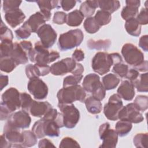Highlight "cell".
I'll use <instances>...</instances> for the list:
<instances>
[{"label": "cell", "instance_id": "54", "mask_svg": "<svg viewBox=\"0 0 148 148\" xmlns=\"http://www.w3.org/2000/svg\"><path fill=\"white\" fill-rule=\"evenodd\" d=\"M139 76V71H138L134 68H131L128 69L127 74L125 76V78L128 79L129 81L132 83L133 82H134L135 80L138 79Z\"/></svg>", "mask_w": 148, "mask_h": 148}, {"label": "cell", "instance_id": "9", "mask_svg": "<svg viewBox=\"0 0 148 148\" xmlns=\"http://www.w3.org/2000/svg\"><path fill=\"white\" fill-rule=\"evenodd\" d=\"M118 117L120 120H125L135 124L139 123L144 119L142 114L134 103L123 106L119 112Z\"/></svg>", "mask_w": 148, "mask_h": 148}, {"label": "cell", "instance_id": "45", "mask_svg": "<svg viewBox=\"0 0 148 148\" xmlns=\"http://www.w3.org/2000/svg\"><path fill=\"white\" fill-rule=\"evenodd\" d=\"M140 111H145L148 108V98L146 95H138L134 102Z\"/></svg>", "mask_w": 148, "mask_h": 148}, {"label": "cell", "instance_id": "52", "mask_svg": "<svg viewBox=\"0 0 148 148\" xmlns=\"http://www.w3.org/2000/svg\"><path fill=\"white\" fill-rule=\"evenodd\" d=\"M12 113L2 102H1V120H8Z\"/></svg>", "mask_w": 148, "mask_h": 148}, {"label": "cell", "instance_id": "30", "mask_svg": "<svg viewBox=\"0 0 148 148\" xmlns=\"http://www.w3.org/2000/svg\"><path fill=\"white\" fill-rule=\"evenodd\" d=\"M98 6L101 10L111 14L118 10L120 6V3L117 0H101L98 1Z\"/></svg>", "mask_w": 148, "mask_h": 148}, {"label": "cell", "instance_id": "14", "mask_svg": "<svg viewBox=\"0 0 148 148\" xmlns=\"http://www.w3.org/2000/svg\"><path fill=\"white\" fill-rule=\"evenodd\" d=\"M36 33L42 44L47 49L53 46L56 41L57 33L49 24H45L42 25Z\"/></svg>", "mask_w": 148, "mask_h": 148}, {"label": "cell", "instance_id": "22", "mask_svg": "<svg viewBox=\"0 0 148 148\" xmlns=\"http://www.w3.org/2000/svg\"><path fill=\"white\" fill-rule=\"evenodd\" d=\"M102 84V83L100 82V78L98 75L90 73L86 75L84 78L82 85L85 91L91 93Z\"/></svg>", "mask_w": 148, "mask_h": 148}, {"label": "cell", "instance_id": "39", "mask_svg": "<svg viewBox=\"0 0 148 148\" xmlns=\"http://www.w3.org/2000/svg\"><path fill=\"white\" fill-rule=\"evenodd\" d=\"M147 133L137 134L134 138L133 142L136 147H147Z\"/></svg>", "mask_w": 148, "mask_h": 148}, {"label": "cell", "instance_id": "49", "mask_svg": "<svg viewBox=\"0 0 148 148\" xmlns=\"http://www.w3.org/2000/svg\"><path fill=\"white\" fill-rule=\"evenodd\" d=\"M60 147H80V145L75 139L71 137H65L64 138L59 145Z\"/></svg>", "mask_w": 148, "mask_h": 148}, {"label": "cell", "instance_id": "50", "mask_svg": "<svg viewBox=\"0 0 148 148\" xmlns=\"http://www.w3.org/2000/svg\"><path fill=\"white\" fill-rule=\"evenodd\" d=\"M135 18L140 25H146L148 23L147 9L146 8H142Z\"/></svg>", "mask_w": 148, "mask_h": 148}, {"label": "cell", "instance_id": "15", "mask_svg": "<svg viewBox=\"0 0 148 148\" xmlns=\"http://www.w3.org/2000/svg\"><path fill=\"white\" fill-rule=\"evenodd\" d=\"M8 121L18 129H24L29 127L31 118L27 112L23 110L12 114Z\"/></svg>", "mask_w": 148, "mask_h": 148}, {"label": "cell", "instance_id": "32", "mask_svg": "<svg viewBox=\"0 0 148 148\" xmlns=\"http://www.w3.org/2000/svg\"><path fill=\"white\" fill-rule=\"evenodd\" d=\"M132 128V123L125 120H120L117 122L115 125L116 131L121 137L126 136L131 131Z\"/></svg>", "mask_w": 148, "mask_h": 148}, {"label": "cell", "instance_id": "53", "mask_svg": "<svg viewBox=\"0 0 148 148\" xmlns=\"http://www.w3.org/2000/svg\"><path fill=\"white\" fill-rule=\"evenodd\" d=\"M60 3L64 10L69 11L75 6L76 1L74 0H62L60 1Z\"/></svg>", "mask_w": 148, "mask_h": 148}, {"label": "cell", "instance_id": "24", "mask_svg": "<svg viewBox=\"0 0 148 148\" xmlns=\"http://www.w3.org/2000/svg\"><path fill=\"white\" fill-rule=\"evenodd\" d=\"M41 119L43 121V131L45 135L50 137L59 136L60 128L55 120Z\"/></svg>", "mask_w": 148, "mask_h": 148}, {"label": "cell", "instance_id": "31", "mask_svg": "<svg viewBox=\"0 0 148 148\" xmlns=\"http://www.w3.org/2000/svg\"><path fill=\"white\" fill-rule=\"evenodd\" d=\"M102 84L106 90L115 88L120 82L119 78L114 74L109 73L102 77Z\"/></svg>", "mask_w": 148, "mask_h": 148}, {"label": "cell", "instance_id": "48", "mask_svg": "<svg viewBox=\"0 0 148 148\" xmlns=\"http://www.w3.org/2000/svg\"><path fill=\"white\" fill-rule=\"evenodd\" d=\"M32 131L37 138H42L45 136L43 131V121L42 119L39 120L34 123L32 128Z\"/></svg>", "mask_w": 148, "mask_h": 148}, {"label": "cell", "instance_id": "4", "mask_svg": "<svg viewBox=\"0 0 148 148\" xmlns=\"http://www.w3.org/2000/svg\"><path fill=\"white\" fill-rule=\"evenodd\" d=\"M121 54L125 62L134 68L145 61L143 53L132 43L124 44L121 49Z\"/></svg>", "mask_w": 148, "mask_h": 148}, {"label": "cell", "instance_id": "8", "mask_svg": "<svg viewBox=\"0 0 148 148\" xmlns=\"http://www.w3.org/2000/svg\"><path fill=\"white\" fill-rule=\"evenodd\" d=\"M123 106L121 97L117 94L112 95L103 108V113L105 117L112 121L119 119L118 114L120 109Z\"/></svg>", "mask_w": 148, "mask_h": 148}, {"label": "cell", "instance_id": "23", "mask_svg": "<svg viewBox=\"0 0 148 148\" xmlns=\"http://www.w3.org/2000/svg\"><path fill=\"white\" fill-rule=\"evenodd\" d=\"M26 21L32 32H36L42 25L45 24L46 21L40 12H37L31 15Z\"/></svg>", "mask_w": 148, "mask_h": 148}, {"label": "cell", "instance_id": "37", "mask_svg": "<svg viewBox=\"0 0 148 148\" xmlns=\"http://www.w3.org/2000/svg\"><path fill=\"white\" fill-rule=\"evenodd\" d=\"M83 25L86 32L89 34H94L97 32L101 27L98 24L94 17H87L85 20Z\"/></svg>", "mask_w": 148, "mask_h": 148}, {"label": "cell", "instance_id": "56", "mask_svg": "<svg viewBox=\"0 0 148 148\" xmlns=\"http://www.w3.org/2000/svg\"><path fill=\"white\" fill-rule=\"evenodd\" d=\"M139 46L145 51L148 50V36L147 35L141 36L139 39Z\"/></svg>", "mask_w": 148, "mask_h": 148}, {"label": "cell", "instance_id": "36", "mask_svg": "<svg viewBox=\"0 0 148 148\" xmlns=\"http://www.w3.org/2000/svg\"><path fill=\"white\" fill-rule=\"evenodd\" d=\"M94 17L100 27L108 24L112 19L111 14L101 10H98Z\"/></svg>", "mask_w": 148, "mask_h": 148}, {"label": "cell", "instance_id": "42", "mask_svg": "<svg viewBox=\"0 0 148 148\" xmlns=\"http://www.w3.org/2000/svg\"><path fill=\"white\" fill-rule=\"evenodd\" d=\"M83 75H69L64 78L63 80V87L77 85L82 80Z\"/></svg>", "mask_w": 148, "mask_h": 148}, {"label": "cell", "instance_id": "20", "mask_svg": "<svg viewBox=\"0 0 148 148\" xmlns=\"http://www.w3.org/2000/svg\"><path fill=\"white\" fill-rule=\"evenodd\" d=\"M40 9V13L43 15L46 21H49L51 17V10L54 8H58V1L40 0L36 1Z\"/></svg>", "mask_w": 148, "mask_h": 148}, {"label": "cell", "instance_id": "58", "mask_svg": "<svg viewBox=\"0 0 148 148\" xmlns=\"http://www.w3.org/2000/svg\"><path fill=\"white\" fill-rule=\"evenodd\" d=\"M110 54L113 65L123 62V59H122L121 56L119 53H112Z\"/></svg>", "mask_w": 148, "mask_h": 148}, {"label": "cell", "instance_id": "34", "mask_svg": "<svg viewBox=\"0 0 148 148\" xmlns=\"http://www.w3.org/2000/svg\"><path fill=\"white\" fill-rule=\"evenodd\" d=\"M21 133L23 136V142L22 143L23 147H32L36 143L37 137L32 131L25 130Z\"/></svg>", "mask_w": 148, "mask_h": 148}, {"label": "cell", "instance_id": "26", "mask_svg": "<svg viewBox=\"0 0 148 148\" xmlns=\"http://www.w3.org/2000/svg\"><path fill=\"white\" fill-rule=\"evenodd\" d=\"M101 101L96 99L92 96L88 97L85 99L84 103L88 112L91 114H96L99 113L102 110V103Z\"/></svg>", "mask_w": 148, "mask_h": 148}, {"label": "cell", "instance_id": "19", "mask_svg": "<svg viewBox=\"0 0 148 148\" xmlns=\"http://www.w3.org/2000/svg\"><path fill=\"white\" fill-rule=\"evenodd\" d=\"M52 108V106L48 102H38L33 101L29 109L31 115L34 117H43L46 113Z\"/></svg>", "mask_w": 148, "mask_h": 148}, {"label": "cell", "instance_id": "2", "mask_svg": "<svg viewBox=\"0 0 148 148\" xmlns=\"http://www.w3.org/2000/svg\"><path fill=\"white\" fill-rule=\"evenodd\" d=\"M57 97L59 103L71 104L76 101L83 102L86 97V93L83 87L77 84L60 89L57 92Z\"/></svg>", "mask_w": 148, "mask_h": 148}, {"label": "cell", "instance_id": "41", "mask_svg": "<svg viewBox=\"0 0 148 148\" xmlns=\"http://www.w3.org/2000/svg\"><path fill=\"white\" fill-rule=\"evenodd\" d=\"M20 101L21 108L22 109L27 112H29L30 108L34 101L30 95L26 92L20 93Z\"/></svg>", "mask_w": 148, "mask_h": 148}, {"label": "cell", "instance_id": "43", "mask_svg": "<svg viewBox=\"0 0 148 148\" xmlns=\"http://www.w3.org/2000/svg\"><path fill=\"white\" fill-rule=\"evenodd\" d=\"M21 1L16 0H5L3 1L2 8L4 12H7L14 9H18L20 4L21 3Z\"/></svg>", "mask_w": 148, "mask_h": 148}, {"label": "cell", "instance_id": "33", "mask_svg": "<svg viewBox=\"0 0 148 148\" xmlns=\"http://www.w3.org/2000/svg\"><path fill=\"white\" fill-rule=\"evenodd\" d=\"M148 73L146 72L139 75L136 80L133 82L134 87H135L138 92H147L148 91Z\"/></svg>", "mask_w": 148, "mask_h": 148}, {"label": "cell", "instance_id": "11", "mask_svg": "<svg viewBox=\"0 0 148 148\" xmlns=\"http://www.w3.org/2000/svg\"><path fill=\"white\" fill-rule=\"evenodd\" d=\"M27 88L34 98L36 99H43L48 94L47 86L39 77L30 79L27 84Z\"/></svg>", "mask_w": 148, "mask_h": 148}, {"label": "cell", "instance_id": "16", "mask_svg": "<svg viewBox=\"0 0 148 148\" xmlns=\"http://www.w3.org/2000/svg\"><path fill=\"white\" fill-rule=\"evenodd\" d=\"M126 5L121 12L122 18L127 20L132 18H135L138 15V8L140 5V1L138 0H128L125 1Z\"/></svg>", "mask_w": 148, "mask_h": 148}, {"label": "cell", "instance_id": "63", "mask_svg": "<svg viewBox=\"0 0 148 148\" xmlns=\"http://www.w3.org/2000/svg\"><path fill=\"white\" fill-rule=\"evenodd\" d=\"M136 70L140 72H147V61H144L141 64L134 68Z\"/></svg>", "mask_w": 148, "mask_h": 148}, {"label": "cell", "instance_id": "47", "mask_svg": "<svg viewBox=\"0 0 148 148\" xmlns=\"http://www.w3.org/2000/svg\"><path fill=\"white\" fill-rule=\"evenodd\" d=\"M128 69V66L121 62L114 65L112 71L121 77H125Z\"/></svg>", "mask_w": 148, "mask_h": 148}, {"label": "cell", "instance_id": "3", "mask_svg": "<svg viewBox=\"0 0 148 148\" xmlns=\"http://www.w3.org/2000/svg\"><path fill=\"white\" fill-rule=\"evenodd\" d=\"M84 35L80 29H71L60 35L58 46L60 50L66 51L79 46L82 42Z\"/></svg>", "mask_w": 148, "mask_h": 148}, {"label": "cell", "instance_id": "51", "mask_svg": "<svg viewBox=\"0 0 148 148\" xmlns=\"http://www.w3.org/2000/svg\"><path fill=\"white\" fill-rule=\"evenodd\" d=\"M67 14L63 12H57L54 13L53 21L57 24H63L66 23Z\"/></svg>", "mask_w": 148, "mask_h": 148}, {"label": "cell", "instance_id": "6", "mask_svg": "<svg viewBox=\"0 0 148 148\" xmlns=\"http://www.w3.org/2000/svg\"><path fill=\"white\" fill-rule=\"evenodd\" d=\"M113 65L110 54L106 52H98L92 59L91 67L93 71L101 75L108 73Z\"/></svg>", "mask_w": 148, "mask_h": 148}, {"label": "cell", "instance_id": "21", "mask_svg": "<svg viewBox=\"0 0 148 148\" xmlns=\"http://www.w3.org/2000/svg\"><path fill=\"white\" fill-rule=\"evenodd\" d=\"M28 53L20 46V43L17 42L14 43L13 49L10 54L11 57L17 65L20 64H25L28 62Z\"/></svg>", "mask_w": 148, "mask_h": 148}, {"label": "cell", "instance_id": "35", "mask_svg": "<svg viewBox=\"0 0 148 148\" xmlns=\"http://www.w3.org/2000/svg\"><path fill=\"white\" fill-rule=\"evenodd\" d=\"M17 66L14 61L10 57L1 58L0 69L1 71L10 73Z\"/></svg>", "mask_w": 148, "mask_h": 148}, {"label": "cell", "instance_id": "46", "mask_svg": "<svg viewBox=\"0 0 148 148\" xmlns=\"http://www.w3.org/2000/svg\"><path fill=\"white\" fill-rule=\"evenodd\" d=\"M25 74L27 77L29 79L34 77H39L40 76L39 68L36 64L27 65L25 66Z\"/></svg>", "mask_w": 148, "mask_h": 148}, {"label": "cell", "instance_id": "27", "mask_svg": "<svg viewBox=\"0 0 148 148\" xmlns=\"http://www.w3.org/2000/svg\"><path fill=\"white\" fill-rule=\"evenodd\" d=\"M84 17L79 10H75L67 14L66 23L71 27H77L81 24Z\"/></svg>", "mask_w": 148, "mask_h": 148}, {"label": "cell", "instance_id": "17", "mask_svg": "<svg viewBox=\"0 0 148 148\" xmlns=\"http://www.w3.org/2000/svg\"><path fill=\"white\" fill-rule=\"evenodd\" d=\"M25 16L23 12L18 9L7 12L5 14V19L12 28H15L23 22Z\"/></svg>", "mask_w": 148, "mask_h": 148}, {"label": "cell", "instance_id": "38", "mask_svg": "<svg viewBox=\"0 0 148 148\" xmlns=\"http://www.w3.org/2000/svg\"><path fill=\"white\" fill-rule=\"evenodd\" d=\"M14 43L12 40H4L1 41L0 44L1 58L9 57L13 49Z\"/></svg>", "mask_w": 148, "mask_h": 148}, {"label": "cell", "instance_id": "55", "mask_svg": "<svg viewBox=\"0 0 148 148\" xmlns=\"http://www.w3.org/2000/svg\"><path fill=\"white\" fill-rule=\"evenodd\" d=\"M72 58L75 61H82L84 58V53L82 49H76L72 54Z\"/></svg>", "mask_w": 148, "mask_h": 148}, {"label": "cell", "instance_id": "60", "mask_svg": "<svg viewBox=\"0 0 148 148\" xmlns=\"http://www.w3.org/2000/svg\"><path fill=\"white\" fill-rule=\"evenodd\" d=\"M20 46L23 48V49L28 53L29 51L32 49V45L30 41L23 40L20 43Z\"/></svg>", "mask_w": 148, "mask_h": 148}, {"label": "cell", "instance_id": "29", "mask_svg": "<svg viewBox=\"0 0 148 148\" xmlns=\"http://www.w3.org/2000/svg\"><path fill=\"white\" fill-rule=\"evenodd\" d=\"M124 26L128 34L134 36H138L140 35L141 25L139 24L135 18H132L126 20Z\"/></svg>", "mask_w": 148, "mask_h": 148}, {"label": "cell", "instance_id": "12", "mask_svg": "<svg viewBox=\"0 0 148 148\" xmlns=\"http://www.w3.org/2000/svg\"><path fill=\"white\" fill-rule=\"evenodd\" d=\"M18 128L13 126L7 121L3 127V135L8 141L12 145V147H23V136Z\"/></svg>", "mask_w": 148, "mask_h": 148}, {"label": "cell", "instance_id": "7", "mask_svg": "<svg viewBox=\"0 0 148 148\" xmlns=\"http://www.w3.org/2000/svg\"><path fill=\"white\" fill-rule=\"evenodd\" d=\"M99 135L102 144L99 147L102 148H114L118 141V134L116 130L110 128L109 123H105L101 124L99 128Z\"/></svg>", "mask_w": 148, "mask_h": 148}, {"label": "cell", "instance_id": "1", "mask_svg": "<svg viewBox=\"0 0 148 148\" xmlns=\"http://www.w3.org/2000/svg\"><path fill=\"white\" fill-rule=\"evenodd\" d=\"M28 56L31 62L40 65H47L60 57L59 53L56 51L53 50L49 53L48 49L45 47L40 41L35 43L34 48L29 51Z\"/></svg>", "mask_w": 148, "mask_h": 148}, {"label": "cell", "instance_id": "25", "mask_svg": "<svg viewBox=\"0 0 148 148\" xmlns=\"http://www.w3.org/2000/svg\"><path fill=\"white\" fill-rule=\"evenodd\" d=\"M98 7H99L98 1L87 0L80 5L79 10L84 17L87 18L91 17Z\"/></svg>", "mask_w": 148, "mask_h": 148}, {"label": "cell", "instance_id": "59", "mask_svg": "<svg viewBox=\"0 0 148 148\" xmlns=\"http://www.w3.org/2000/svg\"><path fill=\"white\" fill-rule=\"evenodd\" d=\"M1 141H0V147L1 148H9L12 147V145L8 141L6 138H5V135L3 134L1 135L0 138Z\"/></svg>", "mask_w": 148, "mask_h": 148}, {"label": "cell", "instance_id": "10", "mask_svg": "<svg viewBox=\"0 0 148 148\" xmlns=\"http://www.w3.org/2000/svg\"><path fill=\"white\" fill-rule=\"evenodd\" d=\"M2 102L13 112L21 107L20 92L14 87L8 88L2 95Z\"/></svg>", "mask_w": 148, "mask_h": 148}, {"label": "cell", "instance_id": "57", "mask_svg": "<svg viewBox=\"0 0 148 148\" xmlns=\"http://www.w3.org/2000/svg\"><path fill=\"white\" fill-rule=\"evenodd\" d=\"M38 147L39 148H42V147H55V146L53 145V143L49 139L46 138H44L43 139H41L38 143Z\"/></svg>", "mask_w": 148, "mask_h": 148}, {"label": "cell", "instance_id": "62", "mask_svg": "<svg viewBox=\"0 0 148 148\" xmlns=\"http://www.w3.org/2000/svg\"><path fill=\"white\" fill-rule=\"evenodd\" d=\"M8 76L7 75H3L1 74L0 75V83H1V90L6 87L8 84Z\"/></svg>", "mask_w": 148, "mask_h": 148}, {"label": "cell", "instance_id": "5", "mask_svg": "<svg viewBox=\"0 0 148 148\" xmlns=\"http://www.w3.org/2000/svg\"><path fill=\"white\" fill-rule=\"evenodd\" d=\"M60 111L63 116L64 125L67 128H74L79 121L80 112L72 103L58 104Z\"/></svg>", "mask_w": 148, "mask_h": 148}, {"label": "cell", "instance_id": "61", "mask_svg": "<svg viewBox=\"0 0 148 148\" xmlns=\"http://www.w3.org/2000/svg\"><path fill=\"white\" fill-rule=\"evenodd\" d=\"M84 72V67L80 63H76V65L74 70L72 72V73L74 75H82Z\"/></svg>", "mask_w": 148, "mask_h": 148}, {"label": "cell", "instance_id": "13", "mask_svg": "<svg viewBox=\"0 0 148 148\" xmlns=\"http://www.w3.org/2000/svg\"><path fill=\"white\" fill-rule=\"evenodd\" d=\"M76 61L72 58H65L53 64L50 66V72L56 76H62L74 70Z\"/></svg>", "mask_w": 148, "mask_h": 148}, {"label": "cell", "instance_id": "28", "mask_svg": "<svg viewBox=\"0 0 148 148\" xmlns=\"http://www.w3.org/2000/svg\"><path fill=\"white\" fill-rule=\"evenodd\" d=\"M111 45V40L110 39H99L95 40L94 39H90L87 42V46L88 48L91 50H104L108 49Z\"/></svg>", "mask_w": 148, "mask_h": 148}, {"label": "cell", "instance_id": "40", "mask_svg": "<svg viewBox=\"0 0 148 148\" xmlns=\"http://www.w3.org/2000/svg\"><path fill=\"white\" fill-rule=\"evenodd\" d=\"M31 30L25 21L21 27L15 31L17 38L18 39H24L28 38L31 34Z\"/></svg>", "mask_w": 148, "mask_h": 148}, {"label": "cell", "instance_id": "18", "mask_svg": "<svg viewBox=\"0 0 148 148\" xmlns=\"http://www.w3.org/2000/svg\"><path fill=\"white\" fill-rule=\"evenodd\" d=\"M117 94L125 101H131L135 94L133 84L129 80L122 81L117 90Z\"/></svg>", "mask_w": 148, "mask_h": 148}, {"label": "cell", "instance_id": "44", "mask_svg": "<svg viewBox=\"0 0 148 148\" xmlns=\"http://www.w3.org/2000/svg\"><path fill=\"white\" fill-rule=\"evenodd\" d=\"M13 38V35L12 31L3 23V21H1V32H0V39L1 40H12Z\"/></svg>", "mask_w": 148, "mask_h": 148}]
</instances>
